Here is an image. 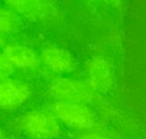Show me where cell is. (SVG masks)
Masks as SVG:
<instances>
[{
	"mask_svg": "<svg viewBox=\"0 0 146 139\" xmlns=\"http://www.w3.org/2000/svg\"><path fill=\"white\" fill-rule=\"evenodd\" d=\"M78 139H109L106 136L97 133V132H92V131H84L82 133Z\"/></svg>",
	"mask_w": 146,
	"mask_h": 139,
	"instance_id": "8fae6325",
	"label": "cell"
},
{
	"mask_svg": "<svg viewBox=\"0 0 146 139\" xmlns=\"http://www.w3.org/2000/svg\"><path fill=\"white\" fill-rule=\"evenodd\" d=\"M3 54L14 68L36 71L40 67V55L31 47L22 44L5 45Z\"/></svg>",
	"mask_w": 146,
	"mask_h": 139,
	"instance_id": "52a82bcc",
	"label": "cell"
},
{
	"mask_svg": "<svg viewBox=\"0 0 146 139\" xmlns=\"http://www.w3.org/2000/svg\"><path fill=\"white\" fill-rule=\"evenodd\" d=\"M5 43H6V36L2 33H0V47L5 46Z\"/></svg>",
	"mask_w": 146,
	"mask_h": 139,
	"instance_id": "7c38bea8",
	"label": "cell"
},
{
	"mask_svg": "<svg viewBox=\"0 0 146 139\" xmlns=\"http://www.w3.org/2000/svg\"><path fill=\"white\" fill-rule=\"evenodd\" d=\"M0 139H3V131H2L1 128H0Z\"/></svg>",
	"mask_w": 146,
	"mask_h": 139,
	"instance_id": "4fadbf2b",
	"label": "cell"
},
{
	"mask_svg": "<svg viewBox=\"0 0 146 139\" xmlns=\"http://www.w3.org/2000/svg\"><path fill=\"white\" fill-rule=\"evenodd\" d=\"M14 67L3 53H0V81L10 78L14 72Z\"/></svg>",
	"mask_w": 146,
	"mask_h": 139,
	"instance_id": "30bf717a",
	"label": "cell"
},
{
	"mask_svg": "<svg viewBox=\"0 0 146 139\" xmlns=\"http://www.w3.org/2000/svg\"><path fill=\"white\" fill-rule=\"evenodd\" d=\"M22 130L33 139H54L60 133V124L52 113L35 110L27 113L19 122Z\"/></svg>",
	"mask_w": 146,
	"mask_h": 139,
	"instance_id": "3957f363",
	"label": "cell"
},
{
	"mask_svg": "<svg viewBox=\"0 0 146 139\" xmlns=\"http://www.w3.org/2000/svg\"><path fill=\"white\" fill-rule=\"evenodd\" d=\"M31 95L30 87L16 79L0 81V108L14 110L24 104Z\"/></svg>",
	"mask_w": 146,
	"mask_h": 139,
	"instance_id": "277c9868",
	"label": "cell"
},
{
	"mask_svg": "<svg viewBox=\"0 0 146 139\" xmlns=\"http://www.w3.org/2000/svg\"><path fill=\"white\" fill-rule=\"evenodd\" d=\"M40 64L52 73L64 75L71 72L76 67L73 56L65 49L48 46L41 51Z\"/></svg>",
	"mask_w": 146,
	"mask_h": 139,
	"instance_id": "8992f818",
	"label": "cell"
},
{
	"mask_svg": "<svg viewBox=\"0 0 146 139\" xmlns=\"http://www.w3.org/2000/svg\"><path fill=\"white\" fill-rule=\"evenodd\" d=\"M88 83L93 90L105 91L112 83L111 68L108 62L102 58L96 57L87 63L86 66Z\"/></svg>",
	"mask_w": 146,
	"mask_h": 139,
	"instance_id": "ba28073f",
	"label": "cell"
},
{
	"mask_svg": "<svg viewBox=\"0 0 146 139\" xmlns=\"http://www.w3.org/2000/svg\"><path fill=\"white\" fill-rule=\"evenodd\" d=\"M51 113L58 122L76 130L89 131L95 124L92 112L84 104L55 101L51 106Z\"/></svg>",
	"mask_w": 146,
	"mask_h": 139,
	"instance_id": "7a4b0ae2",
	"label": "cell"
},
{
	"mask_svg": "<svg viewBox=\"0 0 146 139\" xmlns=\"http://www.w3.org/2000/svg\"><path fill=\"white\" fill-rule=\"evenodd\" d=\"M22 28V20L18 14L9 7H0V33L5 36L15 34Z\"/></svg>",
	"mask_w": 146,
	"mask_h": 139,
	"instance_id": "9c48e42d",
	"label": "cell"
},
{
	"mask_svg": "<svg viewBox=\"0 0 146 139\" xmlns=\"http://www.w3.org/2000/svg\"><path fill=\"white\" fill-rule=\"evenodd\" d=\"M49 93L56 101L86 105L93 99V89L87 82L64 77H55L52 80Z\"/></svg>",
	"mask_w": 146,
	"mask_h": 139,
	"instance_id": "6da1fadb",
	"label": "cell"
},
{
	"mask_svg": "<svg viewBox=\"0 0 146 139\" xmlns=\"http://www.w3.org/2000/svg\"><path fill=\"white\" fill-rule=\"evenodd\" d=\"M7 7L13 10L19 17L30 21H45L56 13L55 6L48 1L39 0H10L6 1Z\"/></svg>",
	"mask_w": 146,
	"mask_h": 139,
	"instance_id": "5b68a950",
	"label": "cell"
}]
</instances>
